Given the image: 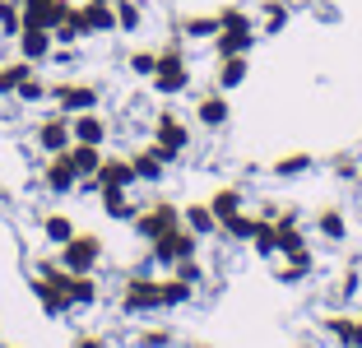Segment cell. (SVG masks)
I'll return each mask as SVG.
<instances>
[{"label": "cell", "instance_id": "cell-41", "mask_svg": "<svg viewBox=\"0 0 362 348\" xmlns=\"http://www.w3.org/2000/svg\"><path fill=\"white\" fill-rule=\"evenodd\" d=\"M358 293V265H353L349 274H344V284H339V297H353Z\"/></svg>", "mask_w": 362, "mask_h": 348}, {"label": "cell", "instance_id": "cell-44", "mask_svg": "<svg viewBox=\"0 0 362 348\" xmlns=\"http://www.w3.org/2000/svg\"><path fill=\"white\" fill-rule=\"evenodd\" d=\"M79 5H93V0H79Z\"/></svg>", "mask_w": 362, "mask_h": 348}, {"label": "cell", "instance_id": "cell-2", "mask_svg": "<svg viewBox=\"0 0 362 348\" xmlns=\"http://www.w3.org/2000/svg\"><path fill=\"white\" fill-rule=\"evenodd\" d=\"M149 144L163 153V163H177L186 149H191V126H186V116L177 112V107H163L158 116H153V135Z\"/></svg>", "mask_w": 362, "mask_h": 348}, {"label": "cell", "instance_id": "cell-8", "mask_svg": "<svg viewBox=\"0 0 362 348\" xmlns=\"http://www.w3.org/2000/svg\"><path fill=\"white\" fill-rule=\"evenodd\" d=\"M33 139H37V149L42 153H65V149L75 144V135H70V116L65 112H52L37 121V130H33Z\"/></svg>", "mask_w": 362, "mask_h": 348}, {"label": "cell", "instance_id": "cell-19", "mask_svg": "<svg viewBox=\"0 0 362 348\" xmlns=\"http://www.w3.org/2000/svg\"><path fill=\"white\" fill-rule=\"evenodd\" d=\"M33 297L42 302L47 316H65V311H70V297H65L61 288L52 284V279H42V274H33Z\"/></svg>", "mask_w": 362, "mask_h": 348}, {"label": "cell", "instance_id": "cell-17", "mask_svg": "<svg viewBox=\"0 0 362 348\" xmlns=\"http://www.w3.org/2000/svg\"><path fill=\"white\" fill-rule=\"evenodd\" d=\"M260 28H218L214 37V56H251Z\"/></svg>", "mask_w": 362, "mask_h": 348}, {"label": "cell", "instance_id": "cell-25", "mask_svg": "<svg viewBox=\"0 0 362 348\" xmlns=\"http://www.w3.org/2000/svg\"><path fill=\"white\" fill-rule=\"evenodd\" d=\"M75 232H79V228H75V219H70V214H42V237H47L52 246H65Z\"/></svg>", "mask_w": 362, "mask_h": 348}, {"label": "cell", "instance_id": "cell-18", "mask_svg": "<svg viewBox=\"0 0 362 348\" xmlns=\"http://www.w3.org/2000/svg\"><path fill=\"white\" fill-rule=\"evenodd\" d=\"M79 10H84L88 37H107V33H117V10H112V0H93V5H79Z\"/></svg>", "mask_w": 362, "mask_h": 348}, {"label": "cell", "instance_id": "cell-32", "mask_svg": "<svg viewBox=\"0 0 362 348\" xmlns=\"http://www.w3.org/2000/svg\"><path fill=\"white\" fill-rule=\"evenodd\" d=\"M311 168H316V158L298 149V153H284V158H274V168H269V172L288 181V177H302V172H311Z\"/></svg>", "mask_w": 362, "mask_h": 348}, {"label": "cell", "instance_id": "cell-34", "mask_svg": "<svg viewBox=\"0 0 362 348\" xmlns=\"http://www.w3.org/2000/svg\"><path fill=\"white\" fill-rule=\"evenodd\" d=\"M23 28V5L19 0H0V37H19Z\"/></svg>", "mask_w": 362, "mask_h": 348}, {"label": "cell", "instance_id": "cell-40", "mask_svg": "<svg viewBox=\"0 0 362 348\" xmlns=\"http://www.w3.org/2000/svg\"><path fill=\"white\" fill-rule=\"evenodd\" d=\"M330 168H334V177H339V181H358V163H353V158H334Z\"/></svg>", "mask_w": 362, "mask_h": 348}, {"label": "cell", "instance_id": "cell-9", "mask_svg": "<svg viewBox=\"0 0 362 348\" xmlns=\"http://www.w3.org/2000/svg\"><path fill=\"white\" fill-rule=\"evenodd\" d=\"M42 186L52 190V195H75V186H79V172H75V163H70V149H65V153H47Z\"/></svg>", "mask_w": 362, "mask_h": 348}, {"label": "cell", "instance_id": "cell-3", "mask_svg": "<svg viewBox=\"0 0 362 348\" xmlns=\"http://www.w3.org/2000/svg\"><path fill=\"white\" fill-rule=\"evenodd\" d=\"M56 260L70 269V274H93L98 265H103V237L98 232H75L65 246H56Z\"/></svg>", "mask_w": 362, "mask_h": 348}, {"label": "cell", "instance_id": "cell-36", "mask_svg": "<svg viewBox=\"0 0 362 348\" xmlns=\"http://www.w3.org/2000/svg\"><path fill=\"white\" fill-rule=\"evenodd\" d=\"M130 74L135 79H153V70H158V52H149V47H139V52H130Z\"/></svg>", "mask_w": 362, "mask_h": 348}, {"label": "cell", "instance_id": "cell-21", "mask_svg": "<svg viewBox=\"0 0 362 348\" xmlns=\"http://www.w3.org/2000/svg\"><path fill=\"white\" fill-rule=\"evenodd\" d=\"M209 209H214V219L223 223V219H233V214H242L246 209V195H242V186H218L209 195Z\"/></svg>", "mask_w": 362, "mask_h": 348}, {"label": "cell", "instance_id": "cell-23", "mask_svg": "<svg viewBox=\"0 0 362 348\" xmlns=\"http://www.w3.org/2000/svg\"><path fill=\"white\" fill-rule=\"evenodd\" d=\"M316 232L325 237V242H344V237H349V219H344V209L325 204V209L316 214Z\"/></svg>", "mask_w": 362, "mask_h": 348}, {"label": "cell", "instance_id": "cell-29", "mask_svg": "<svg viewBox=\"0 0 362 348\" xmlns=\"http://www.w3.org/2000/svg\"><path fill=\"white\" fill-rule=\"evenodd\" d=\"M177 33L181 37H218V14H186Z\"/></svg>", "mask_w": 362, "mask_h": 348}, {"label": "cell", "instance_id": "cell-42", "mask_svg": "<svg viewBox=\"0 0 362 348\" xmlns=\"http://www.w3.org/2000/svg\"><path fill=\"white\" fill-rule=\"evenodd\" d=\"M75 348H107V339H98V335H79V339H75Z\"/></svg>", "mask_w": 362, "mask_h": 348}, {"label": "cell", "instance_id": "cell-43", "mask_svg": "<svg viewBox=\"0 0 362 348\" xmlns=\"http://www.w3.org/2000/svg\"><path fill=\"white\" fill-rule=\"evenodd\" d=\"M349 348H362V316H353V339H349Z\"/></svg>", "mask_w": 362, "mask_h": 348}, {"label": "cell", "instance_id": "cell-10", "mask_svg": "<svg viewBox=\"0 0 362 348\" xmlns=\"http://www.w3.org/2000/svg\"><path fill=\"white\" fill-rule=\"evenodd\" d=\"M14 42H19V56H23V61H33V65L52 61V52H56V37H52V28H42V23H23Z\"/></svg>", "mask_w": 362, "mask_h": 348}, {"label": "cell", "instance_id": "cell-7", "mask_svg": "<svg viewBox=\"0 0 362 348\" xmlns=\"http://www.w3.org/2000/svg\"><path fill=\"white\" fill-rule=\"evenodd\" d=\"M130 228H135L144 242H158L163 232L181 228V209H177L172 200H158V204H149V209H139L135 219H130Z\"/></svg>", "mask_w": 362, "mask_h": 348}, {"label": "cell", "instance_id": "cell-38", "mask_svg": "<svg viewBox=\"0 0 362 348\" xmlns=\"http://www.w3.org/2000/svg\"><path fill=\"white\" fill-rule=\"evenodd\" d=\"M325 335H334L339 344L353 339V316H325Z\"/></svg>", "mask_w": 362, "mask_h": 348}, {"label": "cell", "instance_id": "cell-30", "mask_svg": "<svg viewBox=\"0 0 362 348\" xmlns=\"http://www.w3.org/2000/svg\"><path fill=\"white\" fill-rule=\"evenodd\" d=\"M256 219H260V214H233V219H223V223H218V232H223V237H228V242H251V232H256Z\"/></svg>", "mask_w": 362, "mask_h": 348}, {"label": "cell", "instance_id": "cell-27", "mask_svg": "<svg viewBox=\"0 0 362 348\" xmlns=\"http://www.w3.org/2000/svg\"><path fill=\"white\" fill-rule=\"evenodd\" d=\"M181 223H186L195 237H209V232H218V219H214L209 204H186V209H181Z\"/></svg>", "mask_w": 362, "mask_h": 348}, {"label": "cell", "instance_id": "cell-31", "mask_svg": "<svg viewBox=\"0 0 362 348\" xmlns=\"http://www.w3.org/2000/svg\"><path fill=\"white\" fill-rule=\"evenodd\" d=\"M158 288H163V311H168V306H186L195 297V284H186V279H158Z\"/></svg>", "mask_w": 362, "mask_h": 348}, {"label": "cell", "instance_id": "cell-39", "mask_svg": "<svg viewBox=\"0 0 362 348\" xmlns=\"http://www.w3.org/2000/svg\"><path fill=\"white\" fill-rule=\"evenodd\" d=\"M135 344H139V348H168V344H172V330H144Z\"/></svg>", "mask_w": 362, "mask_h": 348}, {"label": "cell", "instance_id": "cell-12", "mask_svg": "<svg viewBox=\"0 0 362 348\" xmlns=\"http://www.w3.org/2000/svg\"><path fill=\"white\" fill-rule=\"evenodd\" d=\"M93 181H98V190H130V186H139L130 158H117V153H107V158H103V168H98Z\"/></svg>", "mask_w": 362, "mask_h": 348}, {"label": "cell", "instance_id": "cell-26", "mask_svg": "<svg viewBox=\"0 0 362 348\" xmlns=\"http://www.w3.org/2000/svg\"><path fill=\"white\" fill-rule=\"evenodd\" d=\"M112 10H117V33L144 28V0H112Z\"/></svg>", "mask_w": 362, "mask_h": 348}, {"label": "cell", "instance_id": "cell-20", "mask_svg": "<svg viewBox=\"0 0 362 348\" xmlns=\"http://www.w3.org/2000/svg\"><path fill=\"white\" fill-rule=\"evenodd\" d=\"M98 200H103V214L112 223H130L139 214V204L130 200V190H98Z\"/></svg>", "mask_w": 362, "mask_h": 348}, {"label": "cell", "instance_id": "cell-1", "mask_svg": "<svg viewBox=\"0 0 362 348\" xmlns=\"http://www.w3.org/2000/svg\"><path fill=\"white\" fill-rule=\"evenodd\" d=\"M153 93L158 98H181L186 88H191V61H186V52H181V42H168L158 52V70H153Z\"/></svg>", "mask_w": 362, "mask_h": 348}, {"label": "cell", "instance_id": "cell-22", "mask_svg": "<svg viewBox=\"0 0 362 348\" xmlns=\"http://www.w3.org/2000/svg\"><path fill=\"white\" fill-rule=\"evenodd\" d=\"M311 269H316V255H311V246H307V251L288 255V265H279L274 274H279V284H302V279H311Z\"/></svg>", "mask_w": 362, "mask_h": 348}, {"label": "cell", "instance_id": "cell-16", "mask_svg": "<svg viewBox=\"0 0 362 348\" xmlns=\"http://www.w3.org/2000/svg\"><path fill=\"white\" fill-rule=\"evenodd\" d=\"M256 28L265 33V37H274V33L288 28V19H293V0H256Z\"/></svg>", "mask_w": 362, "mask_h": 348}, {"label": "cell", "instance_id": "cell-33", "mask_svg": "<svg viewBox=\"0 0 362 348\" xmlns=\"http://www.w3.org/2000/svg\"><path fill=\"white\" fill-rule=\"evenodd\" d=\"M33 74V61H10V65H0V98H14V88H19V79H28Z\"/></svg>", "mask_w": 362, "mask_h": 348}, {"label": "cell", "instance_id": "cell-24", "mask_svg": "<svg viewBox=\"0 0 362 348\" xmlns=\"http://www.w3.org/2000/svg\"><path fill=\"white\" fill-rule=\"evenodd\" d=\"M103 149L98 144H70V163H75V172H79V181L84 177H98V168H103Z\"/></svg>", "mask_w": 362, "mask_h": 348}, {"label": "cell", "instance_id": "cell-5", "mask_svg": "<svg viewBox=\"0 0 362 348\" xmlns=\"http://www.w3.org/2000/svg\"><path fill=\"white\" fill-rule=\"evenodd\" d=\"M52 103L56 112L79 116V112H98L103 93H98V84H84V79H61V84H52Z\"/></svg>", "mask_w": 362, "mask_h": 348}, {"label": "cell", "instance_id": "cell-37", "mask_svg": "<svg viewBox=\"0 0 362 348\" xmlns=\"http://www.w3.org/2000/svg\"><path fill=\"white\" fill-rule=\"evenodd\" d=\"M172 274H177V279H186V284H200V279H204V265L195 260V255H186V260H177V265H172Z\"/></svg>", "mask_w": 362, "mask_h": 348}, {"label": "cell", "instance_id": "cell-13", "mask_svg": "<svg viewBox=\"0 0 362 348\" xmlns=\"http://www.w3.org/2000/svg\"><path fill=\"white\" fill-rule=\"evenodd\" d=\"M70 135H75V144H107V135H112V126H107L103 112H79L70 116Z\"/></svg>", "mask_w": 362, "mask_h": 348}, {"label": "cell", "instance_id": "cell-28", "mask_svg": "<svg viewBox=\"0 0 362 348\" xmlns=\"http://www.w3.org/2000/svg\"><path fill=\"white\" fill-rule=\"evenodd\" d=\"M251 246H256V255H265V260H274V255H279V228H274V219H256Z\"/></svg>", "mask_w": 362, "mask_h": 348}, {"label": "cell", "instance_id": "cell-6", "mask_svg": "<svg viewBox=\"0 0 362 348\" xmlns=\"http://www.w3.org/2000/svg\"><path fill=\"white\" fill-rule=\"evenodd\" d=\"M186 255H200V237H195L186 223L163 232L158 242H149V260H158V265H177V260H186Z\"/></svg>", "mask_w": 362, "mask_h": 348}, {"label": "cell", "instance_id": "cell-14", "mask_svg": "<svg viewBox=\"0 0 362 348\" xmlns=\"http://www.w3.org/2000/svg\"><path fill=\"white\" fill-rule=\"evenodd\" d=\"M246 74H251V56H218V65H214V88L233 93V88L246 84Z\"/></svg>", "mask_w": 362, "mask_h": 348}, {"label": "cell", "instance_id": "cell-15", "mask_svg": "<svg viewBox=\"0 0 362 348\" xmlns=\"http://www.w3.org/2000/svg\"><path fill=\"white\" fill-rule=\"evenodd\" d=\"M130 168H135V177L144 181V186H158V181L168 177V163H163V153L153 144H139L135 153H130Z\"/></svg>", "mask_w": 362, "mask_h": 348}, {"label": "cell", "instance_id": "cell-4", "mask_svg": "<svg viewBox=\"0 0 362 348\" xmlns=\"http://www.w3.org/2000/svg\"><path fill=\"white\" fill-rule=\"evenodd\" d=\"M121 311L139 316V311H163V288L149 269H135V274L121 284Z\"/></svg>", "mask_w": 362, "mask_h": 348}, {"label": "cell", "instance_id": "cell-11", "mask_svg": "<svg viewBox=\"0 0 362 348\" xmlns=\"http://www.w3.org/2000/svg\"><path fill=\"white\" fill-rule=\"evenodd\" d=\"M228 116H233V107H228V93H223V88H209V93L195 98V121H200L204 130H223Z\"/></svg>", "mask_w": 362, "mask_h": 348}, {"label": "cell", "instance_id": "cell-35", "mask_svg": "<svg viewBox=\"0 0 362 348\" xmlns=\"http://www.w3.org/2000/svg\"><path fill=\"white\" fill-rule=\"evenodd\" d=\"M14 98H19V103H42V98H52V84H47V79H37V74H28V79H19Z\"/></svg>", "mask_w": 362, "mask_h": 348}]
</instances>
